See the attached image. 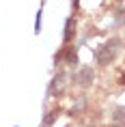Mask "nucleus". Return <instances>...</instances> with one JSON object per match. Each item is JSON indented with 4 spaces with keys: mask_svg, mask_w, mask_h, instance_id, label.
Here are the masks:
<instances>
[{
    "mask_svg": "<svg viewBox=\"0 0 125 127\" xmlns=\"http://www.w3.org/2000/svg\"><path fill=\"white\" fill-rule=\"evenodd\" d=\"M119 52H121V39H110L106 41L104 45H99L97 50H95V58H97L99 65H110V63H114V58L119 56Z\"/></svg>",
    "mask_w": 125,
    "mask_h": 127,
    "instance_id": "f257e3e1",
    "label": "nucleus"
},
{
    "mask_svg": "<svg viewBox=\"0 0 125 127\" xmlns=\"http://www.w3.org/2000/svg\"><path fill=\"white\" fill-rule=\"evenodd\" d=\"M93 80H95V71L91 67H82L78 71V75H76V84H80L82 88L93 86Z\"/></svg>",
    "mask_w": 125,
    "mask_h": 127,
    "instance_id": "f03ea898",
    "label": "nucleus"
},
{
    "mask_svg": "<svg viewBox=\"0 0 125 127\" xmlns=\"http://www.w3.org/2000/svg\"><path fill=\"white\" fill-rule=\"evenodd\" d=\"M65 78L67 75L63 73V71H58V73L54 75V80L50 82V88H47V95H50V97H58V95L63 93V88H65Z\"/></svg>",
    "mask_w": 125,
    "mask_h": 127,
    "instance_id": "7ed1b4c3",
    "label": "nucleus"
},
{
    "mask_svg": "<svg viewBox=\"0 0 125 127\" xmlns=\"http://www.w3.org/2000/svg\"><path fill=\"white\" fill-rule=\"evenodd\" d=\"M76 32H78V22H76V17H69L65 24V34H63V43H69V41H73V37H76Z\"/></svg>",
    "mask_w": 125,
    "mask_h": 127,
    "instance_id": "20e7f679",
    "label": "nucleus"
},
{
    "mask_svg": "<svg viewBox=\"0 0 125 127\" xmlns=\"http://www.w3.org/2000/svg\"><path fill=\"white\" fill-rule=\"evenodd\" d=\"M60 112H63L60 108H54L52 112H47V116H45V119H43V127H50V125H52V123H54V121H56V119H58V116H60Z\"/></svg>",
    "mask_w": 125,
    "mask_h": 127,
    "instance_id": "39448f33",
    "label": "nucleus"
},
{
    "mask_svg": "<svg viewBox=\"0 0 125 127\" xmlns=\"http://www.w3.org/2000/svg\"><path fill=\"white\" fill-rule=\"evenodd\" d=\"M123 119V110H121V108H119L117 112H114V121H121Z\"/></svg>",
    "mask_w": 125,
    "mask_h": 127,
    "instance_id": "423d86ee",
    "label": "nucleus"
}]
</instances>
